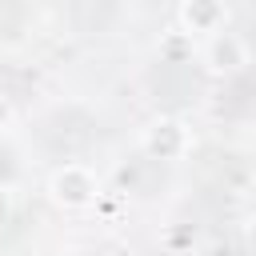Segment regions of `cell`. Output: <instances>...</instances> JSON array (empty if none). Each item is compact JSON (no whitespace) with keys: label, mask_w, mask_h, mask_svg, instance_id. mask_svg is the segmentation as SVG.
<instances>
[{"label":"cell","mask_w":256,"mask_h":256,"mask_svg":"<svg viewBox=\"0 0 256 256\" xmlns=\"http://www.w3.org/2000/svg\"><path fill=\"white\" fill-rule=\"evenodd\" d=\"M48 200L64 212H84L100 200V176L88 164H64L48 176Z\"/></svg>","instance_id":"1"},{"label":"cell","mask_w":256,"mask_h":256,"mask_svg":"<svg viewBox=\"0 0 256 256\" xmlns=\"http://www.w3.org/2000/svg\"><path fill=\"white\" fill-rule=\"evenodd\" d=\"M140 148H144V156H152V160H184L188 148H192V132H188V124L176 120V116H156V120L144 124Z\"/></svg>","instance_id":"2"},{"label":"cell","mask_w":256,"mask_h":256,"mask_svg":"<svg viewBox=\"0 0 256 256\" xmlns=\"http://www.w3.org/2000/svg\"><path fill=\"white\" fill-rule=\"evenodd\" d=\"M200 60L212 76H236L248 68V40L220 28L212 36H204V48H200Z\"/></svg>","instance_id":"3"},{"label":"cell","mask_w":256,"mask_h":256,"mask_svg":"<svg viewBox=\"0 0 256 256\" xmlns=\"http://www.w3.org/2000/svg\"><path fill=\"white\" fill-rule=\"evenodd\" d=\"M228 24L224 0H180V28L188 36H212Z\"/></svg>","instance_id":"4"},{"label":"cell","mask_w":256,"mask_h":256,"mask_svg":"<svg viewBox=\"0 0 256 256\" xmlns=\"http://www.w3.org/2000/svg\"><path fill=\"white\" fill-rule=\"evenodd\" d=\"M12 120H16V112H12V100L0 92V132H8V128H12Z\"/></svg>","instance_id":"5"},{"label":"cell","mask_w":256,"mask_h":256,"mask_svg":"<svg viewBox=\"0 0 256 256\" xmlns=\"http://www.w3.org/2000/svg\"><path fill=\"white\" fill-rule=\"evenodd\" d=\"M244 240H248V248L256 252V216H252V220L244 224Z\"/></svg>","instance_id":"6"},{"label":"cell","mask_w":256,"mask_h":256,"mask_svg":"<svg viewBox=\"0 0 256 256\" xmlns=\"http://www.w3.org/2000/svg\"><path fill=\"white\" fill-rule=\"evenodd\" d=\"M116 256H132V252H116Z\"/></svg>","instance_id":"7"}]
</instances>
